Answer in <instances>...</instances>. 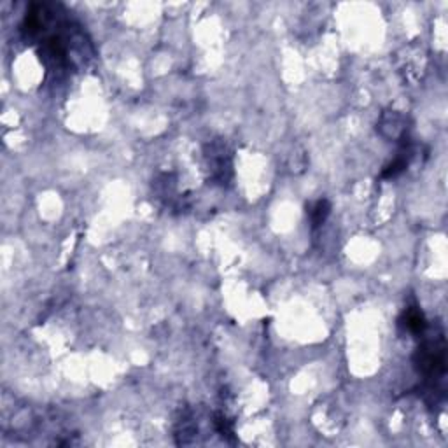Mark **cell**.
Returning a JSON list of instances; mask_svg holds the SVG:
<instances>
[{"label":"cell","mask_w":448,"mask_h":448,"mask_svg":"<svg viewBox=\"0 0 448 448\" xmlns=\"http://www.w3.org/2000/svg\"><path fill=\"white\" fill-rule=\"evenodd\" d=\"M445 354H447V347H445L443 335L438 336V340H427L418 347L417 354H415V366H417L418 373L426 375L429 378H438L445 375Z\"/></svg>","instance_id":"cell-1"},{"label":"cell","mask_w":448,"mask_h":448,"mask_svg":"<svg viewBox=\"0 0 448 448\" xmlns=\"http://www.w3.org/2000/svg\"><path fill=\"white\" fill-rule=\"evenodd\" d=\"M400 326L411 335H424L427 329V321L418 306H408L400 317Z\"/></svg>","instance_id":"cell-2"},{"label":"cell","mask_w":448,"mask_h":448,"mask_svg":"<svg viewBox=\"0 0 448 448\" xmlns=\"http://www.w3.org/2000/svg\"><path fill=\"white\" fill-rule=\"evenodd\" d=\"M329 212H331V205H329L328 200H319V202H315L314 205L310 207V210H308V217H310L312 226L319 228L321 224H324Z\"/></svg>","instance_id":"cell-3"}]
</instances>
